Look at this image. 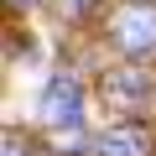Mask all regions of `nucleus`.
Instances as JSON below:
<instances>
[{
    "mask_svg": "<svg viewBox=\"0 0 156 156\" xmlns=\"http://www.w3.org/2000/svg\"><path fill=\"white\" fill-rule=\"evenodd\" d=\"M109 37L120 52L140 57L156 47V0H120L115 16H109Z\"/></svg>",
    "mask_w": 156,
    "mask_h": 156,
    "instance_id": "obj_1",
    "label": "nucleus"
},
{
    "mask_svg": "<svg viewBox=\"0 0 156 156\" xmlns=\"http://www.w3.org/2000/svg\"><path fill=\"white\" fill-rule=\"evenodd\" d=\"M42 125L52 130H78V120H83V89H78L73 73H57L52 83L42 89Z\"/></svg>",
    "mask_w": 156,
    "mask_h": 156,
    "instance_id": "obj_2",
    "label": "nucleus"
},
{
    "mask_svg": "<svg viewBox=\"0 0 156 156\" xmlns=\"http://www.w3.org/2000/svg\"><path fill=\"white\" fill-rule=\"evenodd\" d=\"M104 99L120 104V109H140V104H151V73H146V62H125V68L104 73Z\"/></svg>",
    "mask_w": 156,
    "mask_h": 156,
    "instance_id": "obj_3",
    "label": "nucleus"
},
{
    "mask_svg": "<svg viewBox=\"0 0 156 156\" xmlns=\"http://www.w3.org/2000/svg\"><path fill=\"white\" fill-rule=\"evenodd\" d=\"M99 156H156V135L140 125V120H125V125H109L99 140H94Z\"/></svg>",
    "mask_w": 156,
    "mask_h": 156,
    "instance_id": "obj_4",
    "label": "nucleus"
},
{
    "mask_svg": "<svg viewBox=\"0 0 156 156\" xmlns=\"http://www.w3.org/2000/svg\"><path fill=\"white\" fill-rule=\"evenodd\" d=\"M94 5H99V0H52V11H57L62 21H89Z\"/></svg>",
    "mask_w": 156,
    "mask_h": 156,
    "instance_id": "obj_5",
    "label": "nucleus"
},
{
    "mask_svg": "<svg viewBox=\"0 0 156 156\" xmlns=\"http://www.w3.org/2000/svg\"><path fill=\"white\" fill-rule=\"evenodd\" d=\"M5 156H26V140H21V135H16V130H11V135H5Z\"/></svg>",
    "mask_w": 156,
    "mask_h": 156,
    "instance_id": "obj_6",
    "label": "nucleus"
}]
</instances>
